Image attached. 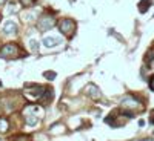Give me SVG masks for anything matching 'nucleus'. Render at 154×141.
<instances>
[{
  "label": "nucleus",
  "instance_id": "1",
  "mask_svg": "<svg viewBox=\"0 0 154 141\" xmlns=\"http://www.w3.org/2000/svg\"><path fill=\"white\" fill-rule=\"evenodd\" d=\"M59 28H60V31L65 35H71L74 32V29H75V23L71 19H63L59 23Z\"/></svg>",
  "mask_w": 154,
  "mask_h": 141
},
{
  "label": "nucleus",
  "instance_id": "2",
  "mask_svg": "<svg viewBox=\"0 0 154 141\" xmlns=\"http://www.w3.org/2000/svg\"><path fill=\"white\" fill-rule=\"evenodd\" d=\"M29 107H31L32 112H29V109L26 110V113H25V121H26V124H28L29 127H34V126L38 123V115H34V112L38 110V107H37V106H29Z\"/></svg>",
  "mask_w": 154,
  "mask_h": 141
},
{
  "label": "nucleus",
  "instance_id": "3",
  "mask_svg": "<svg viewBox=\"0 0 154 141\" xmlns=\"http://www.w3.org/2000/svg\"><path fill=\"white\" fill-rule=\"evenodd\" d=\"M54 19L53 17H49V16H45V17H40V20H38V23H37V28L40 29V31H48V29H51L54 26Z\"/></svg>",
  "mask_w": 154,
  "mask_h": 141
},
{
  "label": "nucleus",
  "instance_id": "4",
  "mask_svg": "<svg viewBox=\"0 0 154 141\" xmlns=\"http://www.w3.org/2000/svg\"><path fill=\"white\" fill-rule=\"evenodd\" d=\"M43 46L45 48H56L62 43V38L60 37H54V35H45L43 37Z\"/></svg>",
  "mask_w": 154,
  "mask_h": 141
},
{
  "label": "nucleus",
  "instance_id": "5",
  "mask_svg": "<svg viewBox=\"0 0 154 141\" xmlns=\"http://www.w3.org/2000/svg\"><path fill=\"white\" fill-rule=\"evenodd\" d=\"M29 87H31V91H29V89L28 87H25V94H26V95H29L31 94V97H34V98H40L42 97V94L45 92V89L42 87V86H38V84H28Z\"/></svg>",
  "mask_w": 154,
  "mask_h": 141
},
{
  "label": "nucleus",
  "instance_id": "6",
  "mask_svg": "<svg viewBox=\"0 0 154 141\" xmlns=\"http://www.w3.org/2000/svg\"><path fill=\"white\" fill-rule=\"evenodd\" d=\"M17 52H19V48H17L14 43H8V45H5L2 49H0V55H3V57L16 55Z\"/></svg>",
  "mask_w": 154,
  "mask_h": 141
},
{
  "label": "nucleus",
  "instance_id": "7",
  "mask_svg": "<svg viewBox=\"0 0 154 141\" xmlns=\"http://www.w3.org/2000/svg\"><path fill=\"white\" fill-rule=\"evenodd\" d=\"M3 32H5V34H9V35L16 34V32H17V25H16L14 22H6V23L3 25Z\"/></svg>",
  "mask_w": 154,
  "mask_h": 141
},
{
  "label": "nucleus",
  "instance_id": "8",
  "mask_svg": "<svg viewBox=\"0 0 154 141\" xmlns=\"http://www.w3.org/2000/svg\"><path fill=\"white\" fill-rule=\"evenodd\" d=\"M86 92H88V95L91 98H100V91H99V87L94 86V84H89L86 87Z\"/></svg>",
  "mask_w": 154,
  "mask_h": 141
},
{
  "label": "nucleus",
  "instance_id": "9",
  "mask_svg": "<svg viewBox=\"0 0 154 141\" xmlns=\"http://www.w3.org/2000/svg\"><path fill=\"white\" fill-rule=\"evenodd\" d=\"M149 3H151V0H143V2L140 3V5H142V6H140V12H145L149 8Z\"/></svg>",
  "mask_w": 154,
  "mask_h": 141
},
{
  "label": "nucleus",
  "instance_id": "10",
  "mask_svg": "<svg viewBox=\"0 0 154 141\" xmlns=\"http://www.w3.org/2000/svg\"><path fill=\"white\" fill-rule=\"evenodd\" d=\"M6 129H8V121L0 118V132H6Z\"/></svg>",
  "mask_w": 154,
  "mask_h": 141
},
{
  "label": "nucleus",
  "instance_id": "11",
  "mask_svg": "<svg viewBox=\"0 0 154 141\" xmlns=\"http://www.w3.org/2000/svg\"><path fill=\"white\" fill-rule=\"evenodd\" d=\"M29 46H31V49L34 51V52H37V49H38V43H37V40L31 38V40H29Z\"/></svg>",
  "mask_w": 154,
  "mask_h": 141
},
{
  "label": "nucleus",
  "instance_id": "12",
  "mask_svg": "<svg viewBox=\"0 0 154 141\" xmlns=\"http://www.w3.org/2000/svg\"><path fill=\"white\" fill-rule=\"evenodd\" d=\"M20 2H22L23 6H32V5L37 2V0H20Z\"/></svg>",
  "mask_w": 154,
  "mask_h": 141
},
{
  "label": "nucleus",
  "instance_id": "13",
  "mask_svg": "<svg viewBox=\"0 0 154 141\" xmlns=\"http://www.w3.org/2000/svg\"><path fill=\"white\" fill-rule=\"evenodd\" d=\"M43 75L46 77V78H48V80H54V78H56V72H51V71H48V72H45Z\"/></svg>",
  "mask_w": 154,
  "mask_h": 141
},
{
  "label": "nucleus",
  "instance_id": "14",
  "mask_svg": "<svg viewBox=\"0 0 154 141\" xmlns=\"http://www.w3.org/2000/svg\"><path fill=\"white\" fill-rule=\"evenodd\" d=\"M12 141H29V138L28 137H17V138H14Z\"/></svg>",
  "mask_w": 154,
  "mask_h": 141
},
{
  "label": "nucleus",
  "instance_id": "15",
  "mask_svg": "<svg viewBox=\"0 0 154 141\" xmlns=\"http://www.w3.org/2000/svg\"><path fill=\"white\" fill-rule=\"evenodd\" d=\"M149 87H151L152 91H154V77H152V78L149 80Z\"/></svg>",
  "mask_w": 154,
  "mask_h": 141
},
{
  "label": "nucleus",
  "instance_id": "16",
  "mask_svg": "<svg viewBox=\"0 0 154 141\" xmlns=\"http://www.w3.org/2000/svg\"><path fill=\"white\" fill-rule=\"evenodd\" d=\"M5 2H6V0H0V6H2V5H3Z\"/></svg>",
  "mask_w": 154,
  "mask_h": 141
},
{
  "label": "nucleus",
  "instance_id": "17",
  "mask_svg": "<svg viewBox=\"0 0 154 141\" xmlns=\"http://www.w3.org/2000/svg\"><path fill=\"white\" fill-rule=\"evenodd\" d=\"M0 20H2V17H0Z\"/></svg>",
  "mask_w": 154,
  "mask_h": 141
}]
</instances>
